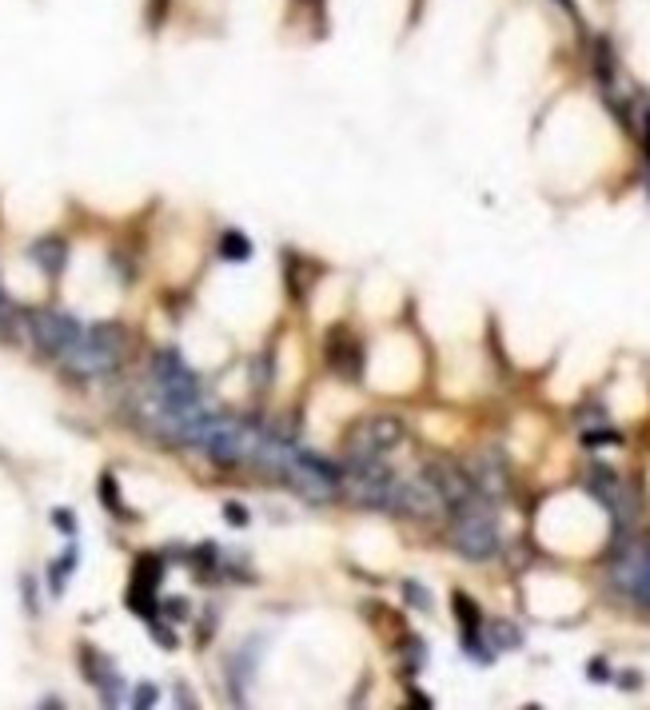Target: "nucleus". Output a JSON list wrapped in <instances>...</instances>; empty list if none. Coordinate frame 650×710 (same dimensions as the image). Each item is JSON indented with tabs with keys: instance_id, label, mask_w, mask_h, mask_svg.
<instances>
[{
	"instance_id": "1",
	"label": "nucleus",
	"mask_w": 650,
	"mask_h": 710,
	"mask_svg": "<svg viewBox=\"0 0 650 710\" xmlns=\"http://www.w3.org/2000/svg\"><path fill=\"white\" fill-rule=\"evenodd\" d=\"M451 515H455V523H451V547H455L459 555L483 563V559H491V555L499 551V527H495L491 507H487L483 495H479L475 503L451 511Z\"/></svg>"
},
{
	"instance_id": "2",
	"label": "nucleus",
	"mask_w": 650,
	"mask_h": 710,
	"mask_svg": "<svg viewBox=\"0 0 650 710\" xmlns=\"http://www.w3.org/2000/svg\"><path fill=\"white\" fill-rule=\"evenodd\" d=\"M124 340L128 336H124L120 324H92V328H84L80 344L64 359H68V367L76 375H104V371H112L124 359V348H128Z\"/></svg>"
},
{
	"instance_id": "3",
	"label": "nucleus",
	"mask_w": 650,
	"mask_h": 710,
	"mask_svg": "<svg viewBox=\"0 0 650 710\" xmlns=\"http://www.w3.org/2000/svg\"><path fill=\"white\" fill-rule=\"evenodd\" d=\"M339 487L359 503V507H387L391 503V487H395V475L391 467H383L379 459H351Z\"/></svg>"
},
{
	"instance_id": "4",
	"label": "nucleus",
	"mask_w": 650,
	"mask_h": 710,
	"mask_svg": "<svg viewBox=\"0 0 650 710\" xmlns=\"http://www.w3.org/2000/svg\"><path fill=\"white\" fill-rule=\"evenodd\" d=\"M407 439L403 423L395 415H371L351 431V459H383L387 451H395Z\"/></svg>"
},
{
	"instance_id": "5",
	"label": "nucleus",
	"mask_w": 650,
	"mask_h": 710,
	"mask_svg": "<svg viewBox=\"0 0 650 710\" xmlns=\"http://www.w3.org/2000/svg\"><path fill=\"white\" fill-rule=\"evenodd\" d=\"M28 332H32L40 352L60 355V359L72 352L80 344V336H84V328L72 316H64V312H32L28 316Z\"/></svg>"
},
{
	"instance_id": "6",
	"label": "nucleus",
	"mask_w": 650,
	"mask_h": 710,
	"mask_svg": "<svg viewBox=\"0 0 650 710\" xmlns=\"http://www.w3.org/2000/svg\"><path fill=\"white\" fill-rule=\"evenodd\" d=\"M387 507H395L399 515H407V519H435L439 511H443V495L435 491V483L427 479V475H419V479H395V487H391V503Z\"/></svg>"
},
{
	"instance_id": "7",
	"label": "nucleus",
	"mask_w": 650,
	"mask_h": 710,
	"mask_svg": "<svg viewBox=\"0 0 650 710\" xmlns=\"http://www.w3.org/2000/svg\"><path fill=\"white\" fill-rule=\"evenodd\" d=\"M427 479H431L435 491L443 495V507H447V511H459V507H467V503L479 499V491H475V483L467 479V471H459V467H451V463H431V467H427Z\"/></svg>"
},
{
	"instance_id": "8",
	"label": "nucleus",
	"mask_w": 650,
	"mask_h": 710,
	"mask_svg": "<svg viewBox=\"0 0 650 710\" xmlns=\"http://www.w3.org/2000/svg\"><path fill=\"white\" fill-rule=\"evenodd\" d=\"M467 479L475 483V491H479L483 499H503V495H507V471H503V459L491 455V451L471 459Z\"/></svg>"
},
{
	"instance_id": "9",
	"label": "nucleus",
	"mask_w": 650,
	"mask_h": 710,
	"mask_svg": "<svg viewBox=\"0 0 650 710\" xmlns=\"http://www.w3.org/2000/svg\"><path fill=\"white\" fill-rule=\"evenodd\" d=\"M327 367L339 371L343 379H359V371H363V352H359V344H355L351 336L335 332V336L327 340Z\"/></svg>"
},
{
	"instance_id": "10",
	"label": "nucleus",
	"mask_w": 650,
	"mask_h": 710,
	"mask_svg": "<svg viewBox=\"0 0 650 710\" xmlns=\"http://www.w3.org/2000/svg\"><path fill=\"white\" fill-rule=\"evenodd\" d=\"M615 583L627 587L639 603H650V551L627 559V563H619V567H615Z\"/></svg>"
},
{
	"instance_id": "11",
	"label": "nucleus",
	"mask_w": 650,
	"mask_h": 710,
	"mask_svg": "<svg viewBox=\"0 0 650 710\" xmlns=\"http://www.w3.org/2000/svg\"><path fill=\"white\" fill-rule=\"evenodd\" d=\"M32 260H36L48 276H60V272H64V260H68V248H64V240H36V244H32Z\"/></svg>"
},
{
	"instance_id": "12",
	"label": "nucleus",
	"mask_w": 650,
	"mask_h": 710,
	"mask_svg": "<svg viewBox=\"0 0 650 710\" xmlns=\"http://www.w3.org/2000/svg\"><path fill=\"white\" fill-rule=\"evenodd\" d=\"M455 615L463 623V639H475L479 635V607L467 595H455Z\"/></svg>"
},
{
	"instance_id": "13",
	"label": "nucleus",
	"mask_w": 650,
	"mask_h": 710,
	"mask_svg": "<svg viewBox=\"0 0 650 710\" xmlns=\"http://www.w3.org/2000/svg\"><path fill=\"white\" fill-rule=\"evenodd\" d=\"M220 248H224V256H228V260H248V256H252V240H248V236H240V232H228Z\"/></svg>"
},
{
	"instance_id": "14",
	"label": "nucleus",
	"mask_w": 650,
	"mask_h": 710,
	"mask_svg": "<svg viewBox=\"0 0 650 710\" xmlns=\"http://www.w3.org/2000/svg\"><path fill=\"white\" fill-rule=\"evenodd\" d=\"M491 639H495V647H503V651H507V647L515 651V647L523 643V635H519V627H511V623H495V631H491Z\"/></svg>"
},
{
	"instance_id": "15",
	"label": "nucleus",
	"mask_w": 650,
	"mask_h": 710,
	"mask_svg": "<svg viewBox=\"0 0 650 710\" xmlns=\"http://www.w3.org/2000/svg\"><path fill=\"white\" fill-rule=\"evenodd\" d=\"M100 495L108 499V511H116V515H124V519H128V511H124V503H120V491H116L112 475H104V479H100Z\"/></svg>"
},
{
	"instance_id": "16",
	"label": "nucleus",
	"mask_w": 650,
	"mask_h": 710,
	"mask_svg": "<svg viewBox=\"0 0 650 710\" xmlns=\"http://www.w3.org/2000/svg\"><path fill=\"white\" fill-rule=\"evenodd\" d=\"M403 595H407V603H411V607H419V611H427V607H431V599H427V591H423L419 583H403Z\"/></svg>"
},
{
	"instance_id": "17",
	"label": "nucleus",
	"mask_w": 650,
	"mask_h": 710,
	"mask_svg": "<svg viewBox=\"0 0 650 710\" xmlns=\"http://www.w3.org/2000/svg\"><path fill=\"white\" fill-rule=\"evenodd\" d=\"M587 447H603V443H619V431H587L583 435Z\"/></svg>"
},
{
	"instance_id": "18",
	"label": "nucleus",
	"mask_w": 650,
	"mask_h": 710,
	"mask_svg": "<svg viewBox=\"0 0 650 710\" xmlns=\"http://www.w3.org/2000/svg\"><path fill=\"white\" fill-rule=\"evenodd\" d=\"M224 515H228V523H236V527H244V523H248V511H240L236 503H228V507H224Z\"/></svg>"
},
{
	"instance_id": "19",
	"label": "nucleus",
	"mask_w": 650,
	"mask_h": 710,
	"mask_svg": "<svg viewBox=\"0 0 650 710\" xmlns=\"http://www.w3.org/2000/svg\"><path fill=\"white\" fill-rule=\"evenodd\" d=\"M132 703H136V707H152V703H156V687H140Z\"/></svg>"
},
{
	"instance_id": "20",
	"label": "nucleus",
	"mask_w": 650,
	"mask_h": 710,
	"mask_svg": "<svg viewBox=\"0 0 650 710\" xmlns=\"http://www.w3.org/2000/svg\"><path fill=\"white\" fill-rule=\"evenodd\" d=\"M52 519H56V523H60V527H64V531H68V535H72V531H76V519H72V515H68V511H56V515H52Z\"/></svg>"
},
{
	"instance_id": "21",
	"label": "nucleus",
	"mask_w": 650,
	"mask_h": 710,
	"mask_svg": "<svg viewBox=\"0 0 650 710\" xmlns=\"http://www.w3.org/2000/svg\"><path fill=\"white\" fill-rule=\"evenodd\" d=\"M591 679H607V667H603V663H591Z\"/></svg>"
}]
</instances>
